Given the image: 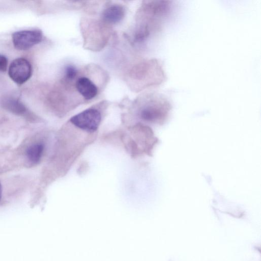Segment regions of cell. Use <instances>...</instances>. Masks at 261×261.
<instances>
[{
    "mask_svg": "<svg viewBox=\"0 0 261 261\" xmlns=\"http://www.w3.org/2000/svg\"><path fill=\"white\" fill-rule=\"evenodd\" d=\"M150 98L140 111V118L150 123L163 125L170 117L171 104L168 98L163 95L157 94Z\"/></svg>",
    "mask_w": 261,
    "mask_h": 261,
    "instance_id": "1",
    "label": "cell"
},
{
    "mask_svg": "<svg viewBox=\"0 0 261 261\" xmlns=\"http://www.w3.org/2000/svg\"><path fill=\"white\" fill-rule=\"evenodd\" d=\"M101 120V115L94 109H89L73 116L71 122L82 129L94 132L98 127Z\"/></svg>",
    "mask_w": 261,
    "mask_h": 261,
    "instance_id": "2",
    "label": "cell"
},
{
    "mask_svg": "<svg viewBox=\"0 0 261 261\" xmlns=\"http://www.w3.org/2000/svg\"><path fill=\"white\" fill-rule=\"evenodd\" d=\"M42 37V33L40 30H22L13 34L12 42L16 49L26 50L40 43Z\"/></svg>",
    "mask_w": 261,
    "mask_h": 261,
    "instance_id": "3",
    "label": "cell"
},
{
    "mask_svg": "<svg viewBox=\"0 0 261 261\" xmlns=\"http://www.w3.org/2000/svg\"><path fill=\"white\" fill-rule=\"evenodd\" d=\"M32 68L30 62L24 58H17L11 63L9 67V75L16 83L22 84L31 76Z\"/></svg>",
    "mask_w": 261,
    "mask_h": 261,
    "instance_id": "4",
    "label": "cell"
},
{
    "mask_svg": "<svg viewBox=\"0 0 261 261\" xmlns=\"http://www.w3.org/2000/svg\"><path fill=\"white\" fill-rule=\"evenodd\" d=\"M76 87L79 92L86 99L94 98L97 94V88L88 78L82 77L78 79Z\"/></svg>",
    "mask_w": 261,
    "mask_h": 261,
    "instance_id": "5",
    "label": "cell"
},
{
    "mask_svg": "<svg viewBox=\"0 0 261 261\" xmlns=\"http://www.w3.org/2000/svg\"><path fill=\"white\" fill-rule=\"evenodd\" d=\"M123 8L118 5H112L107 8L102 13L103 19L110 23H116L124 17Z\"/></svg>",
    "mask_w": 261,
    "mask_h": 261,
    "instance_id": "6",
    "label": "cell"
},
{
    "mask_svg": "<svg viewBox=\"0 0 261 261\" xmlns=\"http://www.w3.org/2000/svg\"><path fill=\"white\" fill-rule=\"evenodd\" d=\"M2 105L5 109L16 114L21 115L26 112L25 106L15 98H4L2 101Z\"/></svg>",
    "mask_w": 261,
    "mask_h": 261,
    "instance_id": "7",
    "label": "cell"
},
{
    "mask_svg": "<svg viewBox=\"0 0 261 261\" xmlns=\"http://www.w3.org/2000/svg\"><path fill=\"white\" fill-rule=\"evenodd\" d=\"M44 145L41 143H36L30 146L27 150V156L29 161L33 163L38 162L42 156Z\"/></svg>",
    "mask_w": 261,
    "mask_h": 261,
    "instance_id": "8",
    "label": "cell"
},
{
    "mask_svg": "<svg viewBox=\"0 0 261 261\" xmlns=\"http://www.w3.org/2000/svg\"><path fill=\"white\" fill-rule=\"evenodd\" d=\"M76 74L77 70L74 66L70 65L66 67L65 74L67 79L73 80L76 76Z\"/></svg>",
    "mask_w": 261,
    "mask_h": 261,
    "instance_id": "9",
    "label": "cell"
},
{
    "mask_svg": "<svg viewBox=\"0 0 261 261\" xmlns=\"http://www.w3.org/2000/svg\"><path fill=\"white\" fill-rule=\"evenodd\" d=\"M8 67V59L4 55H0V71H6Z\"/></svg>",
    "mask_w": 261,
    "mask_h": 261,
    "instance_id": "10",
    "label": "cell"
},
{
    "mask_svg": "<svg viewBox=\"0 0 261 261\" xmlns=\"http://www.w3.org/2000/svg\"><path fill=\"white\" fill-rule=\"evenodd\" d=\"M2 188L1 184L0 183V200L2 198Z\"/></svg>",
    "mask_w": 261,
    "mask_h": 261,
    "instance_id": "11",
    "label": "cell"
}]
</instances>
